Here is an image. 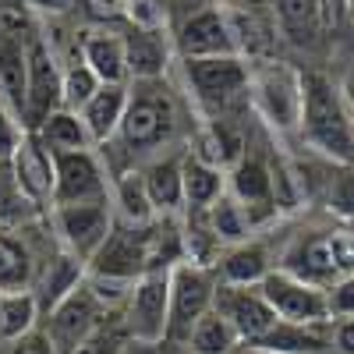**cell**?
Wrapping results in <instances>:
<instances>
[{
  "label": "cell",
  "instance_id": "cell-1",
  "mask_svg": "<svg viewBox=\"0 0 354 354\" xmlns=\"http://www.w3.org/2000/svg\"><path fill=\"white\" fill-rule=\"evenodd\" d=\"M177 124H181V110H177V100L163 78L128 82L124 117L110 142L121 145L131 160H153L174 145Z\"/></svg>",
  "mask_w": 354,
  "mask_h": 354
},
{
  "label": "cell",
  "instance_id": "cell-14",
  "mask_svg": "<svg viewBox=\"0 0 354 354\" xmlns=\"http://www.w3.org/2000/svg\"><path fill=\"white\" fill-rule=\"evenodd\" d=\"M227 192L245 205L255 230L280 213L273 198V167L259 153H241V160L227 170Z\"/></svg>",
  "mask_w": 354,
  "mask_h": 354
},
{
  "label": "cell",
  "instance_id": "cell-10",
  "mask_svg": "<svg viewBox=\"0 0 354 354\" xmlns=\"http://www.w3.org/2000/svg\"><path fill=\"white\" fill-rule=\"evenodd\" d=\"M110 198V177L96 149H68L53 153V192L50 205L68 202H100Z\"/></svg>",
  "mask_w": 354,
  "mask_h": 354
},
{
  "label": "cell",
  "instance_id": "cell-25",
  "mask_svg": "<svg viewBox=\"0 0 354 354\" xmlns=\"http://www.w3.org/2000/svg\"><path fill=\"white\" fill-rule=\"evenodd\" d=\"M82 280H85V262H82L78 255H71L68 248H61V252H57V255L46 262V270H43L39 283L32 287L36 301H39V312L46 315L50 308H57Z\"/></svg>",
  "mask_w": 354,
  "mask_h": 354
},
{
  "label": "cell",
  "instance_id": "cell-48",
  "mask_svg": "<svg viewBox=\"0 0 354 354\" xmlns=\"http://www.w3.org/2000/svg\"><path fill=\"white\" fill-rule=\"evenodd\" d=\"M100 4H103V8H121L124 0H100Z\"/></svg>",
  "mask_w": 354,
  "mask_h": 354
},
{
  "label": "cell",
  "instance_id": "cell-46",
  "mask_svg": "<svg viewBox=\"0 0 354 354\" xmlns=\"http://www.w3.org/2000/svg\"><path fill=\"white\" fill-rule=\"evenodd\" d=\"M160 354H188L181 344H160Z\"/></svg>",
  "mask_w": 354,
  "mask_h": 354
},
{
  "label": "cell",
  "instance_id": "cell-31",
  "mask_svg": "<svg viewBox=\"0 0 354 354\" xmlns=\"http://www.w3.org/2000/svg\"><path fill=\"white\" fill-rule=\"evenodd\" d=\"M205 223H209V230L216 234V241L223 245V248H230V245H238V241H248L252 234H255V227H252V220H248V213H245V205L234 198L230 192H223L209 209H205Z\"/></svg>",
  "mask_w": 354,
  "mask_h": 354
},
{
  "label": "cell",
  "instance_id": "cell-38",
  "mask_svg": "<svg viewBox=\"0 0 354 354\" xmlns=\"http://www.w3.org/2000/svg\"><path fill=\"white\" fill-rule=\"evenodd\" d=\"M21 135H25V124L18 121V113L0 100V163H8L15 156Z\"/></svg>",
  "mask_w": 354,
  "mask_h": 354
},
{
  "label": "cell",
  "instance_id": "cell-28",
  "mask_svg": "<svg viewBox=\"0 0 354 354\" xmlns=\"http://www.w3.org/2000/svg\"><path fill=\"white\" fill-rule=\"evenodd\" d=\"M39 301L32 287H21V290H0V340L15 344L25 333H32L39 326Z\"/></svg>",
  "mask_w": 354,
  "mask_h": 354
},
{
  "label": "cell",
  "instance_id": "cell-23",
  "mask_svg": "<svg viewBox=\"0 0 354 354\" xmlns=\"http://www.w3.org/2000/svg\"><path fill=\"white\" fill-rule=\"evenodd\" d=\"M124 103H128V85H100L96 96L78 110L93 145H106L117 135V124L124 117Z\"/></svg>",
  "mask_w": 354,
  "mask_h": 354
},
{
  "label": "cell",
  "instance_id": "cell-39",
  "mask_svg": "<svg viewBox=\"0 0 354 354\" xmlns=\"http://www.w3.org/2000/svg\"><path fill=\"white\" fill-rule=\"evenodd\" d=\"M326 301H330V319L333 315H354V273L333 280L326 287Z\"/></svg>",
  "mask_w": 354,
  "mask_h": 354
},
{
  "label": "cell",
  "instance_id": "cell-27",
  "mask_svg": "<svg viewBox=\"0 0 354 354\" xmlns=\"http://www.w3.org/2000/svg\"><path fill=\"white\" fill-rule=\"evenodd\" d=\"M273 18L294 46H312L322 32V0H273Z\"/></svg>",
  "mask_w": 354,
  "mask_h": 354
},
{
  "label": "cell",
  "instance_id": "cell-7",
  "mask_svg": "<svg viewBox=\"0 0 354 354\" xmlns=\"http://www.w3.org/2000/svg\"><path fill=\"white\" fill-rule=\"evenodd\" d=\"M174 46L181 53V61H188V57H234V53L241 57L230 15L220 11L213 0H202L198 8L181 15Z\"/></svg>",
  "mask_w": 354,
  "mask_h": 354
},
{
  "label": "cell",
  "instance_id": "cell-34",
  "mask_svg": "<svg viewBox=\"0 0 354 354\" xmlns=\"http://www.w3.org/2000/svg\"><path fill=\"white\" fill-rule=\"evenodd\" d=\"M103 82L93 75V68H88L82 57H75V61L61 71V103L68 106V110H82L88 100L96 96V88H100Z\"/></svg>",
  "mask_w": 354,
  "mask_h": 354
},
{
  "label": "cell",
  "instance_id": "cell-12",
  "mask_svg": "<svg viewBox=\"0 0 354 354\" xmlns=\"http://www.w3.org/2000/svg\"><path fill=\"white\" fill-rule=\"evenodd\" d=\"M124 330L138 344H163L167 337V270L142 273L124 298Z\"/></svg>",
  "mask_w": 354,
  "mask_h": 354
},
{
  "label": "cell",
  "instance_id": "cell-2",
  "mask_svg": "<svg viewBox=\"0 0 354 354\" xmlns=\"http://www.w3.org/2000/svg\"><path fill=\"white\" fill-rule=\"evenodd\" d=\"M301 142L330 163H354V128L340 88L319 71L301 75Z\"/></svg>",
  "mask_w": 354,
  "mask_h": 354
},
{
  "label": "cell",
  "instance_id": "cell-4",
  "mask_svg": "<svg viewBox=\"0 0 354 354\" xmlns=\"http://www.w3.org/2000/svg\"><path fill=\"white\" fill-rule=\"evenodd\" d=\"M216 298V273L213 266L198 262H174L167 270V337L163 344H185L192 326L213 308Z\"/></svg>",
  "mask_w": 354,
  "mask_h": 354
},
{
  "label": "cell",
  "instance_id": "cell-32",
  "mask_svg": "<svg viewBox=\"0 0 354 354\" xmlns=\"http://www.w3.org/2000/svg\"><path fill=\"white\" fill-rule=\"evenodd\" d=\"M128 330H124V319L121 312H106L100 322L88 333H82L64 354H121V347L128 344Z\"/></svg>",
  "mask_w": 354,
  "mask_h": 354
},
{
  "label": "cell",
  "instance_id": "cell-33",
  "mask_svg": "<svg viewBox=\"0 0 354 354\" xmlns=\"http://www.w3.org/2000/svg\"><path fill=\"white\" fill-rule=\"evenodd\" d=\"M32 266H28V252L15 234L0 230V290H21L28 287Z\"/></svg>",
  "mask_w": 354,
  "mask_h": 354
},
{
  "label": "cell",
  "instance_id": "cell-17",
  "mask_svg": "<svg viewBox=\"0 0 354 354\" xmlns=\"http://www.w3.org/2000/svg\"><path fill=\"white\" fill-rule=\"evenodd\" d=\"M11 174L18 188L25 192L28 202H36L39 209L43 205H50V192H53V153L46 149V145L36 138V131H25L15 156L8 160Z\"/></svg>",
  "mask_w": 354,
  "mask_h": 354
},
{
  "label": "cell",
  "instance_id": "cell-11",
  "mask_svg": "<svg viewBox=\"0 0 354 354\" xmlns=\"http://www.w3.org/2000/svg\"><path fill=\"white\" fill-rule=\"evenodd\" d=\"M262 298L270 301L280 322H301V326H315V322L330 319V301H326V287H315L308 280H298L283 273L280 266L259 283Z\"/></svg>",
  "mask_w": 354,
  "mask_h": 354
},
{
  "label": "cell",
  "instance_id": "cell-26",
  "mask_svg": "<svg viewBox=\"0 0 354 354\" xmlns=\"http://www.w3.org/2000/svg\"><path fill=\"white\" fill-rule=\"evenodd\" d=\"M181 185H185V209L188 213H205L227 192V170L205 163V160H198L192 153H185Z\"/></svg>",
  "mask_w": 354,
  "mask_h": 354
},
{
  "label": "cell",
  "instance_id": "cell-16",
  "mask_svg": "<svg viewBox=\"0 0 354 354\" xmlns=\"http://www.w3.org/2000/svg\"><path fill=\"white\" fill-rule=\"evenodd\" d=\"M106 312H113V308H106L96 294L88 290V283L82 280L61 305L50 308V312L43 315V319H46V330H43V333L50 337V344L57 347V354H64L82 333L93 330Z\"/></svg>",
  "mask_w": 354,
  "mask_h": 354
},
{
  "label": "cell",
  "instance_id": "cell-5",
  "mask_svg": "<svg viewBox=\"0 0 354 354\" xmlns=\"http://www.w3.org/2000/svg\"><path fill=\"white\" fill-rule=\"evenodd\" d=\"M248 100L277 135L298 131L301 121V71L287 61H262L248 71Z\"/></svg>",
  "mask_w": 354,
  "mask_h": 354
},
{
  "label": "cell",
  "instance_id": "cell-36",
  "mask_svg": "<svg viewBox=\"0 0 354 354\" xmlns=\"http://www.w3.org/2000/svg\"><path fill=\"white\" fill-rule=\"evenodd\" d=\"M326 209L340 223H354V163H337L326 185Z\"/></svg>",
  "mask_w": 354,
  "mask_h": 354
},
{
  "label": "cell",
  "instance_id": "cell-43",
  "mask_svg": "<svg viewBox=\"0 0 354 354\" xmlns=\"http://www.w3.org/2000/svg\"><path fill=\"white\" fill-rule=\"evenodd\" d=\"M121 354H160V344H138V340H128L121 347Z\"/></svg>",
  "mask_w": 354,
  "mask_h": 354
},
{
  "label": "cell",
  "instance_id": "cell-13",
  "mask_svg": "<svg viewBox=\"0 0 354 354\" xmlns=\"http://www.w3.org/2000/svg\"><path fill=\"white\" fill-rule=\"evenodd\" d=\"M248 64L245 57H188L185 82L198 103L223 106L238 96H248Z\"/></svg>",
  "mask_w": 354,
  "mask_h": 354
},
{
  "label": "cell",
  "instance_id": "cell-20",
  "mask_svg": "<svg viewBox=\"0 0 354 354\" xmlns=\"http://www.w3.org/2000/svg\"><path fill=\"white\" fill-rule=\"evenodd\" d=\"M277 270L273 266V255L262 241L248 238V241H238L230 245L227 252H220L213 273L220 283H234V287H259L266 277Z\"/></svg>",
  "mask_w": 354,
  "mask_h": 354
},
{
  "label": "cell",
  "instance_id": "cell-6",
  "mask_svg": "<svg viewBox=\"0 0 354 354\" xmlns=\"http://www.w3.org/2000/svg\"><path fill=\"white\" fill-rule=\"evenodd\" d=\"M50 220H53L61 248H68L71 255L88 262L96 255V248L106 241V234L113 230V205H110V198L50 205Z\"/></svg>",
  "mask_w": 354,
  "mask_h": 354
},
{
  "label": "cell",
  "instance_id": "cell-3",
  "mask_svg": "<svg viewBox=\"0 0 354 354\" xmlns=\"http://www.w3.org/2000/svg\"><path fill=\"white\" fill-rule=\"evenodd\" d=\"M280 270L298 280H308L315 287H330L333 280L354 273V227L333 223V227L301 230L287 245Z\"/></svg>",
  "mask_w": 354,
  "mask_h": 354
},
{
  "label": "cell",
  "instance_id": "cell-42",
  "mask_svg": "<svg viewBox=\"0 0 354 354\" xmlns=\"http://www.w3.org/2000/svg\"><path fill=\"white\" fill-rule=\"evenodd\" d=\"M25 4L39 15H68L78 8V0H25Z\"/></svg>",
  "mask_w": 354,
  "mask_h": 354
},
{
  "label": "cell",
  "instance_id": "cell-49",
  "mask_svg": "<svg viewBox=\"0 0 354 354\" xmlns=\"http://www.w3.org/2000/svg\"><path fill=\"white\" fill-rule=\"evenodd\" d=\"M344 11H347V15L354 18V0H344Z\"/></svg>",
  "mask_w": 354,
  "mask_h": 354
},
{
  "label": "cell",
  "instance_id": "cell-8",
  "mask_svg": "<svg viewBox=\"0 0 354 354\" xmlns=\"http://www.w3.org/2000/svg\"><path fill=\"white\" fill-rule=\"evenodd\" d=\"M88 277L135 283L142 273H149V227H124L113 220V230L85 262Z\"/></svg>",
  "mask_w": 354,
  "mask_h": 354
},
{
  "label": "cell",
  "instance_id": "cell-22",
  "mask_svg": "<svg viewBox=\"0 0 354 354\" xmlns=\"http://www.w3.org/2000/svg\"><path fill=\"white\" fill-rule=\"evenodd\" d=\"M248 347L270 351V354H330V319L315 322V326L277 319V326L266 337H259L255 344H248Z\"/></svg>",
  "mask_w": 354,
  "mask_h": 354
},
{
  "label": "cell",
  "instance_id": "cell-15",
  "mask_svg": "<svg viewBox=\"0 0 354 354\" xmlns=\"http://www.w3.org/2000/svg\"><path fill=\"white\" fill-rule=\"evenodd\" d=\"M213 308L234 326V333L241 337V344H255L259 337H266L277 326V312L262 298L259 287H234V283L216 280Z\"/></svg>",
  "mask_w": 354,
  "mask_h": 354
},
{
  "label": "cell",
  "instance_id": "cell-18",
  "mask_svg": "<svg viewBox=\"0 0 354 354\" xmlns=\"http://www.w3.org/2000/svg\"><path fill=\"white\" fill-rule=\"evenodd\" d=\"M181 163L185 149H170L153 160H145L142 170V185L149 192V202L156 216H174L177 209H185V185H181Z\"/></svg>",
  "mask_w": 354,
  "mask_h": 354
},
{
  "label": "cell",
  "instance_id": "cell-24",
  "mask_svg": "<svg viewBox=\"0 0 354 354\" xmlns=\"http://www.w3.org/2000/svg\"><path fill=\"white\" fill-rule=\"evenodd\" d=\"M110 205L113 220L124 227H149L156 220V209L149 202V192L142 185V170H121L117 181H110Z\"/></svg>",
  "mask_w": 354,
  "mask_h": 354
},
{
  "label": "cell",
  "instance_id": "cell-44",
  "mask_svg": "<svg viewBox=\"0 0 354 354\" xmlns=\"http://www.w3.org/2000/svg\"><path fill=\"white\" fill-rule=\"evenodd\" d=\"M340 96H344V106H347V117H351V128H354V78L340 85Z\"/></svg>",
  "mask_w": 354,
  "mask_h": 354
},
{
  "label": "cell",
  "instance_id": "cell-47",
  "mask_svg": "<svg viewBox=\"0 0 354 354\" xmlns=\"http://www.w3.org/2000/svg\"><path fill=\"white\" fill-rule=\"evenodd\" d=\"M234 354H270V351H259V347H248V344H241Z\"/></svg>",
  "mask_w": 354,
  "mask_h": 354
},
{
  "label": "cell",
  "instance_id": "cell-29",
  "mask_svg": "<svg viewBox=\"0 0 354 354\" xmlns=\"http://www.w3.org/2000/svg\"><path fill=\"white\" fill-rule=\"evenodd\" d=\"M36 138L46 145L50 153H68V149H93V138H88L85 131V121L61 106V110H53L50 117H43V124L36 128Z\"/></svg>",
  "mask_w": 354,
  "mask_h": 354
},
{
  "label": "cell",
  "instance_id": "cell-40",
  "mask_svg": "<svg viewBox=\"0 0 354 354\" xmlns=\"http://www.w3.org/2000/svg\"><path fill=\"white\" fill-rule=\"evenodd\" d=\"M330 354H354V315L330 319Z\"/></svg>",
  "mask_w": 354,
  "mask_h": 354
},
{
  "label": "cell",
  "instance_id": "cell-37",
  "mask_svg": "<svg viewBox=\"0 0 354 354\" xmlns=\"http://www.w3.org/2000/svg\"><path fill=\"white\" fill-rule=\"evenodd\" d=\"M121 11H124L131 28H167L163 0H124Z\"/></svg>",
  "mask_w": 354,
  "mask_h": 354
},
{
  "label": "cell",
  "instance_id": "cell-35",
  "mask_svg": "<svg viewBox=\"0 0 354 354\" xmlns=\"http://www.w3.org/2000/svg\"><path fill=\"white\" fill-rule=\"evenodd\" d=\"M39 213L36 202H28L25 192L18 188L15 174L8 163H0V227H15V223H25Z\"/></svg>",
  "mask_w": 354,
  "mask_h": 354
},
{
  "label": "cell",
  "instance_id": "cell-45",
  "mask_svg": "<svg viewBox=\"0 0 354 354\" xmlns=\"http://www.w3.org/2000/svg\"><path fill=\"white\" fill-rule=\"evenodd\" d=\"M340 11H344V0H322V15H326V18H330V15L337 18Z\"/></svg>",
  "mask_w": 354,
  "mask_h": 354
},
{
  "label": "cell",
  "instance_id": "cell-9",
  "mask_svg": "<svg viewBox=\"0 0 354 354\" xmlns=\"http://www.w3.org/2000/svg\"><path fill=\"white\" fill-rule=\"evenodd\" d=\"M28 53V75H25V117L21 124L25 131H36L43 124V117H50L53 110H61V64L57 53L50 50V43L39 32H28L25 43Z\"/></svg>",
  "mask_w": 354,
  "mask_h": 354
},
{
  "label": "cell",
  "instance_id": "cell-21",
  "mask_svg": "<svg viewBox=\"0 0 354 354\" xmlns=\"http://www.w3.org/2000/svg\"><path fill=\"white\" fill-rule=\"evenodd\" d=\"M128 53V82L163 78L170 64V36L167 28H128L124 32Z\"/></svg>",
  "mask_w": 354,
  "mask_h": 354
},
{
  "label": "cell",
  "instance_id": "cell-30",
  "mask_svg": "<svg viewBox=\"0 0 354 354\" xmlns=\"http://www.w3.org/2000/svg\"><path fill=\"white\" fill-rule=\"evenodd\" d=\"M188 354H234L241 347V337L234 333V326L216 312V308H209L205 312L195 326H192V333H188V340L181 344Z\"/></svg>",
  "mask_w": 354,
  "mask_h": 354
},
{
  "label": "cell",
  "instance_id": "cell-41",
  "mask_svg": "<svg viewBox=\"0 0 354 354\" xmlns=\"http://www.w3.org/2000/svg\"><path fill=\"white\" fill-rule=\"evenodd\" d=\"M8 354H57V347L50 344V337L43 330H32V333H25L21 340H15L8 347Z\"/></svg>",
  "mask_w": 354,
  "mask_h": 354
},
{
  "label": "cell",
  "instance_id": "cell-19",
  "mask_svg": "<svg viewBox=\"0 0 354 354\" xmlns=\"http://www.w3.org/2000/svg\"><path fill=\"white\" fill-rule=\"evenodd\" d=\"M78 57L93 68V75L103 85H128L124 32H117V28H88L78 43Z\"/></svg>",
  "mask_w": 354,
  "mask_h": 354
}]
</instances>
